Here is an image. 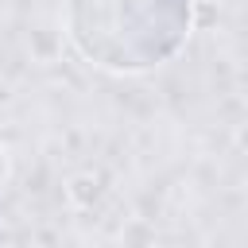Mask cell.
Listing matches in <instances>:
<instances>
[{
    "label": "cell",
    "mask_w": 248,
    "mask_h": 248,
    "mask_svg": "<svg viewBox=\"0 0 248 248\" xmlns=\"http://www.w3.org/2000/svg\"><path fill=\"white\" fill-rule=\"evenodd\" d=\"M74 46L116 74L167 62L190 35V0H70Z\"/></svg>",
    "instance_id": "cell-1"
},
{
    "label": "cell",
    "mask_w": 248,
    "mask_h": 248,
    "mask_svg": "<svg viewBox=\"0 0 248 248\" xmlns=\"http://www.w3.org/2000/svg\"><path fill=\"white\" fill-rule=\"evenodd\" d=\"M4 170H8V163H4V147H0V182H4Z\"/></svg>",
    "instance_id": "cell-2"
}]
</instances>
